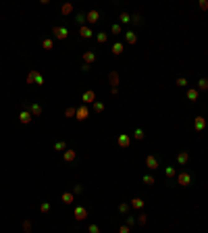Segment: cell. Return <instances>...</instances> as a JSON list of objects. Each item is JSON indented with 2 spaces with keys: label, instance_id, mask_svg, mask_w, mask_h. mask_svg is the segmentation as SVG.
Returning a JSON list of instances; mask_svg holds the SVG:
<instances>
[{
  "label": "cell",
  "instance_id": "1",
  "mask_svg": "<svg viewBox=\"0 0 208 233\" xmlns=\"http://www.w3.org/2000/svg\"><path fill=\"white\" fill-rule=\"evenodd\" d=\"M177 181H179V185H192V181H194V177L189 175V173H179V177H177Z\"/></svg>",
  "mask_w": 208,
  "mask_h": 233
},
{
  "label": "cell",
  "instance_id": "2",
  "mask_svg": "<svg viewBox=\"0 0 208 233\" xmlns=\"http://www.w3.org/2000/svg\"><path fill=\"white\" fill-rule=\"evenodd\" d=\"M52 34H54L56 40H65V38L69 35V29H67V27H54V29H52Z\"/></svg>",
  "mask_w": 208,
  "mask_h": 233
},
{
  "label": "cell",
  "instance_id": "3",
  "mask_svg": "<svg viewBox=\"0 0 208 233\" xmlns=\"http://www.w3.org/2000/svg\"><path fill=\"white\" fill-rule=\"evenodd\" d=\"M81 100H83V104H92V102H96V94L92 89H88V92L81 94Z\"/></svg>",
  "mask_w": 208,
  "mask_h": 233
},
{
  "label": "cell",
  "instance_id": "4",
  "mask_svg": "<svg viewBox=\"0 0 208 233\" xmlns=\"http://www.w3.org/2000/svg\"><path fill=\"white\" fill-rule=\"evenodd\" d=\"M146 169H150V171H156V169H158V158L146 156Z\"/></svg>",
  "mask_w": 208,
  "mask_h": 233
},
{
  "label": "cell",
  "instance_id": "5",
  "mask_svg": "<svg viewBox=\"0 0 208 233\" xmlns=\"http://www.w3.org/2000/svg\"><path fill=\"white\" fill-rule=\"evenodd\" d=\"M194 127H196V131H202L204 127H206V119H204V116H196L194 119Z\"/></svg>",
  "mask_w": 208,
  "mask_h": 233
},
{
  "label": "cell",
  "instance_id": "6",
  "mask_svg": "<svg viewBox=\"0 0 208 233\" xmlns=\"http://www.w3.org/2000/svg\"><path fill=\"white\" fill-rule=\"evenodd\" d=\"M90 116V110L85 108V106H81V108H77V115H75V119H79V121H85Z\"/></svg>",
  "mask_w": 208,
  "mask_h": 233
},
{
  "label": "cell",
  "instance_id": "7",
  "mask_svg": "<svg viewBox=\"0 0 208 233\" xmlns=\"http://www.w3.org/2000/svg\"><path fill=\"white\" fill-rule=\"evenodd\" d=\"M85 217H88V208H83V206H77V208H75V219H77V221H83Z\"/></svg>",
  "mask_w": 208,
  "mask_h": 233
},
{
  "label": "cell",
  "instance_id": "8",
  "mask_svg": "<svg viewBox=\"0 0 208 233\" xmlns=\"http://www.w3.org/2000/svg\"><path fill=\"white\" fill-rule=\"evenodd\" d=\"M79 35H81L83 40H90L94 34H92V29L88 27V25H81V27H79Z\"/></svg>",
  "mask_w": 208,
  "mask_h": 233
},
{
  "label": "cell",
  "instance_id": "9",
  "mask_svg": "<svg viewBox=\"0 0 208 233\" xmlns=\"http://www.w3.org/2000/svg\"><path fill=\"white\" fill-rule=\"evenodd\" d=\"M117 144H119V146H123V148H127V146L131 144V137H129V135H125V133H121V135H119V139H117Z\"/></svg>",
  "mask_w": 208,
  "mask_h": 233
},
{
  "label": "cell",
  "instance_id": "10",
  "mask_svg": "<svg viewBox=\"0 0 208 233\" xmlns=\"http://www.w3.org/2000/svg\"><path fill=\"white\" fill-rule=\"evenodd\" d=\"M31 119H34V116H31V112H29V110H23V112L19 115V121H21V123H25V125L31 123Z\"/></svg>",
  "mask_w": 208,
  "mask_h": 233
},
{
  "label": "cell",
  "instance_id": "11",
  "mask_svg": "<svg viewBox=\"0 0 208 233\" xmlns=\"http://www.w3.org/2000/svg\"><path fill=\"white\" fill-rule=\"evenodd\" d=\"M85 19H88V23H96V21L100 19V13H98V11H90V13L85 15Z\"/></svg>",
  "mask_w": 208,
  "mask_h": 233
},
{
  "label": "cell",
  "instance_id": "12",
  "mask_svg": "<svg viewBox=\"0 0 208 233\" xmlns=\"http://www.w3.org/2000/svg\"><path fill=\"white\" fill-rule=\"evenodd\" d=\"M125 40H127V44H138V34H135V31H127V34H125Z\"/></svg>",
  "mask_w": 208,
  "mask_h": 233
},
{
  "label": "cell",
  "instance_id": "13",
  "mask_svg": "<svg viewBox=\"0 0 208 233\" xmlns=\"http://www.w3.org/2000/svg\"><path fill=\"white\" fill-rule=\"evenodd\" d=\"M83 61H85V65H92V62L96 61V54H94L92 50H88V52L83 54Z\"/></svg>",
  "mask_w": 208,
  "mask_h": 233
},
{
  "label": "cell",
  "instance_id": "14",
  "mask_svg": "<svg viewBox=\"0 0 208 233\" xmlns=\"http://www.w3.org/2000/svg\"><path fill=\"white\" fill-rule=\"evenodd\" d=\"M187 160H189V154H187V152H179V154H177V162H179V165H187Z\"/></svg>",
  "mask_w": 208,
  "mask_h": 233
},
{
  "label": "cell",
  "instance_id": "15",
  "mask_svg": "<svg viewBox=\"0 0 208 233\" xmlns=\"http://www.w3.org/2000/svg\"><path fill=\"white\" fill-rule=\"evenodd\" d=\"M206 89H208V79L206 77L198 79V92H206Z\"/></svg>",
  "mask_w": 208,
  "mask_h": 233
},
{
  "label": "cell",
  "instance_id": "16",
  "mask_svg": "<svg viewBox=\"0 0 208 233\" xmlns=\"http://www.w3.org/2000/svg\"><path fill=\"white\" fill-rule=\"evenodd\" d=\"M29 112H31V116H40V115H42V106L31 104V106H29Z\"/></svg>",
  "mask_w": 208,
  "mask_h": 233
},
{
  "label": "cell",
  "instance_id": "17",
  "mask_svg": "<svg viewBox=\"0 0 208 233\" xmlns=\"http://www.w3.org/2000/svg\"><path fill=\"white\" fill-rule=\"evenodd\" d=\"M123 50H125V46L123 44H121V42H117V44H115V46H112V54H123Z\"/></svg>",
  "mask_w": 208,
  "mask_h": 233
},
{
  "label": "cell",
  "instance_id": "18",
  "mask_svg": "<svg viewBox=\"0 0 208 233\" xmlns=\"http://www.w3.org/2000/svg\"><path fill=\"white\" fill-rule=\"evenodd\" d=\"M73 200H75V196H73V194H69V192L62 194V202H65V204H73Z\"/></svg>",
  "mask_w": 208,
  "mask_h": 233
},
{
  "label": "cell",
  "instance_id": "19",
  "mask_svg": "<svg viewBox=\"0 0 208 233\" xmlns=\"http://www.w3.org/2000/svg\"><path fill=\"white\" fill-rule=\"evenodd\" d=\"M75 150H65V160H67V162H71V160H75Z\"/></svg>",
  "mask_w": 208,
  "mask_h": 233
},
{
  "label": "cell",
  "instance_id": "20",
  "mask_svg": "<svg viewBox=\"0 0 208 233\" xmlns=\"http://www.w3.org/2000/svg\"><path fill=\"white\" fill-rule=\"evenodd\" d=\"M54 150H56V152H65V150H67V142H56V144H54Z\"/></svg>",
  "mask_w": 208,
  "mask_h": 233
},
{
  "label": "cell",
  "instance_id": "21",
  "mask_svg": "<svg viewBox=\"0 0 208 233\" xmlns=\"http://www.w3.org/2000/svg\"><path fill=\"white\" fill-rule=\"evenodd\" d=\"M187 98H189L192 102H196V100H198V89H187Z\"/></svg>",
  "mask_w": 208,
  "mask_h": 233
},
{
  "label": "cell",
  "instance_id": "22",
  "mask_svg": "<svg viewBox=\"0 0 208 233\" xmlns=\"http://www.w3.org/2000/svg\"><path fill=\"white\" fill-rule=\"evenodd\" d=\"M96 40H98V44H106V40H108V35H106V34L102 31V34H98V35H96Z\"/></svg>",
  "mask_w": 208,
  "mask_h": 233
},
{
  "label": "cell",
  "instance_id": "23",
  "mask_svg": "<svg viewBox=\"0 0 208 233\" xmlns=\"http://www.w3.org/2000/svg\"><path fill=\"white\" fill-rule=\"evenodd\" d=\"M111 83H112V88H117V83H119V75H117V71H112V73H111Z\"/></svg>",
  "mask_w": 208,
  "mask_h": 233
},
{
  "label": "cell",
  "instance_id": "24",
  "mask_svg": "<svg viewBox=\"0 0 208 233\" xmlns=\"http://www.w3.org/2000/svg\"><path fill=\"white\" fill-rule=\"evenodd\" d=\"M42 46H44V50H52L54 42H52V40H44V42H42Z\"/></svg>",
  "mask_w": 208,
  "mask_h": 233
},
{
  "label": "cell",
  "instance_id": "25",
  "mask_svg": "<svg viewBox=\"0 0 208 233\" xmlns=\"http://www.w3.org/2000/svg\"><path fill=\"white\" fill-rule=\"evenodd\" d=\"M131 206H133V208H142V206H144V200H139V198L131 200Z\"/></svg>",
  "mask_w": 208,
  "mask_h": 233
},
{
  "label": "cell",
  "instance_id": "26",
  "mask_svg": "<svg viewBox=\"0 0 208 233\" xmlns=\"http://www.w3.org/2000/svg\"><path fill=\"white\" fill-rule=\"evenodd\" d=\"M133 137L135 139H144V129H135L133 131Z\"/></svg>",
  "mask_w": 208,
  "mask_h": 233
},
{
  "label": "cell",
  "instance_id": "27",
  "mask_svg": "<svg viewBox=\"0 0 208 233\" xmlns=\"http://www.w3.org/2000/svg\"><path fill=\"white\" fill-rule=\"evenodd\" d=\"M35 77H38V71H31V73L27 75V83H34V81H35Z\"/></svg>",
  "mask_w": 208,
  "mask_h": 233
},
{
  "label": "cell",
  "instance_id": "28",
  "mask_svg": "<svg viewBox=\"0 0 208 233\" xmlns=\"http://www.w3.org/2000/svg\"><path fill=\"white\" fill-rule=\"evenodd\" d=\"M77 115V108H67V110H65V116H69V119H71V116H75Z\"/></svg>",
  "mask_w": 208,
  "mask_h": 233
},
{
  "label": "cell",
  "instance_id": "29",
  "mask_svg": "<svg viewBox=\"0 0 208 233\" xmlns=\"http://www.w3.org/2000/svg\"><path fill=\"white\" fill-rule=\"evenodd\" d=\"M165 175H166V177H175V175H177V171H175L173 167H169V169L165 171Z\"/></svg>",
  "mask_w": 208,
  "mask_h": 233
},
{
  "label": "cell",
  "instance_id": "30",
  "mask_svg": "<svg viewBox=\"0 0 208 233\" xmlns=\"http://www.w3.org/2000/svg\"><path fill=\"white\" fill-rule=\"evenodd\" d=\"M61 11H62V15H69L71 11H73V7H71V4H62V8H61Z\"/></svg>",
  "mask_w": 208,
  "mask_h": 233
},
{
  "label": "cell",
  "instance_id": "31",
  "mask_svg": "<svg viewBox=\"0 0 208 233\" xmlns=\"http://www.w3.org/2000/svg\"><path fill=\"white\" fill-rule=\"evenodd\" d=\"M75 19H77V23H79V25H83V23L88 21V19H85V15H83V13H79V15H77V17H75Z\"/></svg>",
  "mask_w": 208,
  "mask_h": 233
},
{
  "label": "cell",
  "instance_id": "32",
  "mask_svg": "<svg viewBox=\"0 0 208 233\" xmlns=\"http://www.w3.org/2000/svg\"><path fill=\"white\" fill-rule=\"evenodd\" d=\"M111 31H112L115 35H119V34H121V25H119V23H115V25L111 27Z\"/></svg>",
  "mask_w": 208,
  "mask_h": 233
},
{
  "label": "cell",
  "instance_id": "33",
  "mask_svg": "<svg viewBox=\"0 0 208 233\" xmlns=\"http://www.w3.org/2000/svg\"><path fill=\"white\" fill-rule=\"evenodd\" d=\"M144 183L146 185H152L154 183V177H152V175H144Z\"/></svg>",
  "mask_w": 208,
  "mask_h": 233
},
{
  "label": "cell",
  "instance_id": "34",
  "mask_svg": "<svg viewBox=\"0 0 208 233\" xmlns=\"http://www.w3.org/2000/svg\"><path fill=\"white\" fill-rule=\"evenodd\" d=\"M40 210H42L44 214H46V212H50V204H48V202H44V204L40 206Z\"/></svg>",
  "mask_w": 208,
  "mask_h": 233
},
{
  "label": "cell",
  "instance_id": "35",
  "mask_svg": "<svg viewBox=\"0 0 208 233\" xmlns=\"http://www.w3.org/2000/svg\"><path fill=\"white\" fill-rule=\"evenodd\" d=\"M129 21H131V17H129V15H127V13H121V23H129Z\"/></svg>",
  "mask_w": 208,
  "mask_h": 233
},
{
  "label": "cell",
  "instance_id": "36",
  "mask_svg": "<svg viewBox=\"0 0 208 233\" xmlns=\"http://www.w3.org/2000/svg\"><path fill=\"white\" fill-rule=\"evenodd\" d=\"M177 85H179V88H185V85H187V79H185V77H179V79H177Z\"/></svg>",
  "mask_w": 208,
  "mask_h": 233
},
{
  "label": "cell",
  "instance_id": "37",
  "mask_svg": "<svg viewBox=\"0 0 208 233\" xmlns=\"http://www.w3.org/2000/svg\"><path fill=\"white\" fill-rule=\"evenodd\" d=\"M23 229H25V233H31V223L25 221V223H23Z\"/></svg>",
  "mask_w": 208,
  "mask_h": 233
},
{
  "label": "cell",
  "instance_id": "38",
  "mask_svg": "<svg viewBox=\"0 0 208 233\" xmlns=\"http://www.w3.org/2000/svg\"><path fill=\"white\" fill-rule=\"evenodd\" d=\"M94 110H96V112H102V110H104V106H102L100 102H96V104H94Z\"/></svg>",
  "mask_w": 208,
  "mask_h": 233
},
{
  "label": "cell",
  "instance_id": "39",
  "mask_svg": "<svg viewBox=\"0 0 208 233\" xmlns=\"http://www.w3.org/2000/svg\"><path fill=\"white\" fill-rule=\"evenodd\" d=\"M129 210V204H121L119 206V212H127Z\"/></svg>",
  "mask_w": 208,
  "mask_h": 233
},
{
  "label": "cell",
  "instance_id": "40",
  "mask_svg": "<svg viewBox=\"0 0 208 233\" xmlns=\"http://www.w3.org/2000/svg\"><path fill=\"white\" fill-rule=\"evenodd\" d=\"M90 233H100V227L98 225H90Z\"/></svg>",
  "mask_w": 208,
  "mask_h": 233
},
{
  "label": "cell",
  "instance_id": "41",
  "mask_svg": "<svg viewBox=\"0 0 208 233\" xmlns=\"http://www.w3.org/2000/svg\"><path fill=\"white\" fill-rule=\"evenodd\" d=\"M131 225H135V219H133V217H127V227H131Z\"/></svg>",
  "mask_w": 208,
  "mask_h": 233
},
{
  "label": "cell",
  "instance_id": "42",
  "mask_svg": "<svg viewBox=\"0 0 208 233\" xmlns=\"http://www.w3.org/2000/svg\"><path fill=\"white\" fill-rule=\"evenodd\" d=\"M200 8H202V11H206V8H208V2H206V0H200Z\"/></svg>",
  "mask_w": 208,
  "mask_h": 233
},
{
  "label": "cell",
  "instance_id": "43",
  "mask_svg": "<svg viewBox=\"0 0 208 233\" xmlns=\"http://www.w3.org/2000/svg\"><path fill=\"white\" fill-rule=\"evenodd\" d=\"M119 233H129V227L123 225V227H119Z\"/></svg>",
  "mask_w": 208,
  "mask_h": 233
},
{
  "label": "cell",
  "instance_id": "44",
  "mask_svg": "<svg viewBox=\"0 0 208 233\" xmlns=\"http://www.w3.org/2000/svg\"><path fill=\"white\" fill-rule=\"evenodd\" d=\"M139 225H146V214H139Z\"/></svg>",
  "mask_w": 208,
  "mask_h": 233
}]
</instances>
